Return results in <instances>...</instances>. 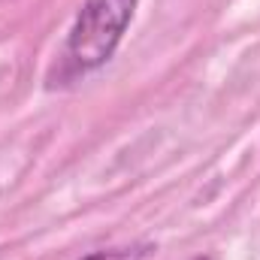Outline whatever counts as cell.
<instances>
[{"label": "cell", "instance_id": "cell-3", "mask_svg": "<svg viewBox=\"0 0 260 260\" xmlns=\"http://www.w3.org/2000/svg\"><path fill=\"white\" fill-rule=\"evenodd\" d=\"M194 260H215V257H194Z\"/></svg>", "mask_w": 260, "mask_h": 260}, {"label": "cell", "instance_id": "cell-1", "mask_svg": "<svg viewBox=\"0 0 260 260\" xmlns=\"http://www.w3.org/2000/svg\"><path fill=\"white\" fill-rule=\"evenodd\" d=\"M133 12L136 0H85L67 37L64 61L70 64V70L73 73L100 70L115 55L124 30L133 21Z\"/></svg>", "mask_w": 260, "mask_h": 260}, {"label": "cell", "instance_id": "cell-2", "mask_svg": "<svg viewBox=\"0 0 260 260\" xmlns=\"http://www.w3.org/2000/svg\"><path fill=\"white\" fill-rule=\"evenodd\" d=\"M139 257H142V251L121 248V251H94V254H88V257H82V260H139Z\"/></svg>", "mask_w": 260, "mask_h": 260}]
</instances>
